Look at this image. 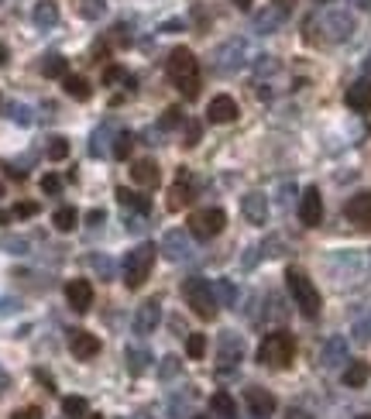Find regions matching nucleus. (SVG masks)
<instances>
[{
  "label": "nucleus",
  "mask_w": 371,
  "mask_h": 419,
  "mask_svg": "<svg viewBox=\"0 0 371 419\" xmlns=\"http://www.w3.org/2000/svg\"><path fill=\"white\" fill-rule=\"evenodd\" d=\"M169 80L186 100L199 97V62H196V55L189 48H176L169 55Z\"/></svg>",
  "instance_id": "1"
},
{
  "label": "nucleus",
  "mask_w": 371,
  "mask_h": 419,
  "mask_svg": "<svg viewBox=\"0 0 371 419\" xmlns=\"http://www.w3.org/2000/svg\"><path fill=\"white\" fill-rule=\"evenodd\" d=\"M292 357H296V337L285 333V330L265 333V340L258 344V361L265 368H289Z\"/></svg>",
  "instance_id": "2"
},
{
  "label": "nucleus",
  "mask_w": 371,
  "mask_h": 419,
  "mask_svg": "<svg viewBox=\"0 0 371 419\" xmlns=\"http://www.w3.org/2000/svg\"><path fill=\"white\" fill-rule=\"evenodd\" d=\"M155 254H159V248L148 244V241L127 251V258H124V286H127V289H141V286L148 282L152 265H155Z\"/></svg>",
  "instance_id": "3"
},
{
  "label": "nucleus",
  "mask_w": 371,
  "mask_h": 419,
  "mask_svg": "<svg viewBox=\"0 0 371 419\" xmlns=\"http://www.w3.org/2000/svg\"><path fill=\"white\" fill-rule=\"evenodd\" d=\"M285 282H289V292H292V299H296V306H299V313L302 316H320V292H316V286L309 282V275L302 272V268H289L285 272Z\"/></svg>",
  "instance_id": "4"
},
{
  "label": "nucleus",
  "mask_w": 371,
  "mask_h": 419,
  "mask_svg": "<svg viewBox=\"0 0 371 419\" xmlns=\"http://www.w3.org/2000/svg\"><path fill=\"white\" fill-rule=\"evenodd\" d=\"M183 296L186 303L192 306V313L199 316V319H213L217 316V296H213V286L206 282V279H199V275H192V279H186L183 282Z\"/></svg>",
  "instance_id": "5"
},
{
  "label": "nucleus",
  "mask_w": 371,
  "mask_h": 419,
  "mask_svg": "<svg viewBox=\"0 0 371 419\" xmlns=\"http://www.w3.org/2000/svg\"><path fill=\"white\" fill-rule=\"evenodd\" d=\"M224 227H227V213L220 207L196 210V213L189 216V234H192L196 241H213Z\"/></svg>",
  "instance_id": "6"
},
{
  "label": "nucleus",
  "mask_w": 371,
  "mask_h": 419,
  "mask_svg": "<svg viewBox=\"0 0 371 419\" xmlns=\"http://www.w3.org/2000/svg\"><path fill=\"white\" fill-rule=\"evenodd\" d=\"M244 55H248V45H244L241 38H230L227 45L217 48V55H213V69H217V73H237V69L248 62Z\"/></svg>",
  "instance_id": "7"
},
{
  "label": "nucleus",
  "mask_w": 371,
  "mask_h": 419,
  "mask_svg": "<svg viewBox=\"0 0 371 419\" xmlns=\"http://www.w3.org/2000/svg\"><path fill=\"white\" fill-rule=\"evenodd\" d=\"M159 251H162L169 261H186V258H192V237H189L186 230H169V234L162 237Z\"/></svg>",
  "instance_id": "8"
},
{
  "label": "nucleus",
  "mask_w": 371,
  "mask_h": 419,
  "mask_svg": "<svg viewBox=\"0 0 371 419\" xmlns=\"http://www.w3.org/2000/svg\"><path fill=\"white\" fill-rule=\"evenodd\" d=\"M244 402H248V409H251L255 419H269L275 413V395H272L269 389H262V385L244 389Z\"/></svg>",
  "instance_id": "9"
},
{
  "label": "nucleus",
  "mask_w": 371,
  "mask_h": 419,
  "mask_svg": "<svg viewBox=\"0 0 371 419\" xmlns=\"http://www.w3.org/2000/svg\"><path fill=\"white\" fill-rule=\"evenodd\" d=\"M299 220H302L306 227H320V223H323V196H320L316 186H309V189L302 193V200H299Z\"/></svg>",
  "instance_id": "10"
},
{
  "label": "nucleus",
  "mask_w": 371,
  "mask_h": 419,
  "mask_svg": "<svg viewBox=\"0 0 371 419\" xmlns=\"http://www.w3.org/2000/svg\"><path fill=\"white\" fill-rule=\"evenodd\" d=\"M159 319H162V306H159V299H148V303H141L138 310H134V333H141V337H148V333H155L159 330Z\"/></svg>",
  "instance_id": "11"
},
{
  "label": "nucleus",
  "mask_w": 371,
  "mask_h": 419,
  "mask_svg": "<svg viewBox=\"0 0 371 419\" xmlns=\"http://www.w3.org/2000/svg\"><path fill=\"white\" fill-rule=\"evenodd\" d=\"M69 351L76 354V361H93L100 354V340H96V333L76 326V330H69Z\"/></svg>",
  "instance_id": "12"
},
{
  "label": "nucleus",
  "mask_w": 371,
  "mask_h": 419,
  "mask_svg": "<svg viewBox=\"0 0 371 419\" xmlns=\"http://www.w3.org/2000/svg\"><path fill=\"white\" fill-rule=\"evenodd\" d=\"M241 213H244L248 223L262 227V223L269 220V196H265V193H248V196L241 200Z\"/></svg>",
  "instance_id": "13"
},
{
  "label": "nucleus",
  "mask_w": 371,
  "mask_h": 419,
  "mask_svg": "<svg viewBox=\"0 0 371 419\" xmlns=\"http://www.w3.org/2000/svg\"><path fill=\"white\" fill-rule=\"evenodd\" d=\"M66 299H69V306H73L76 313H87L93 306V286L87 279H73V282L66 286Z\"/></svg>",
  "instance_id": "14"
},
{
  "label": "nucleus",
  "mask_w": 371,
  "mask_h": 419,
  "mask_svg": "<svg viewBox=\"0 0 371 419\" xmlns=\"http://www.w3.org/2000/svg\"><path fill=\"white\" fill-rule=\"evenodd\" d=\"M196 196H192V176L179 169V179H176V186L169 189V210H186L192 203Z\"/></svg>",
  "instance_id": "15"
},
{
  "label": "nucleus",
  "mask_w": 371,
  "mask_h": 419,
  "mask_svg": "<svg viewBox=\"0 0 371 419\" xmlns=\"http://www.w3.org/2000/svg\"><path fill=\"white\" fill-rule=\"evenodd\" d=\"M347 220L351 223H358V227H371V193H358V196H351L347 200Z\"/></svg>",
  "instance_id": "16"
},
{
  "label": "nucleus",
  "mask_w": 371,
  "mask_h": 419,
  "mask_svg": "<svg viewBox=\"0 0 371 419\" xmlns=\"http://www.w3.org/2000/svg\"><path fill=\"white\" fill-rule=\"evenodd\" d=\"M206 117L213 124H230V120H237V104L230 97H213L210 106H206Z\"/></svg>",
  "instance_id": "17"
},
{
  "label": "nucleus",
  "mask_w": 371,
  "mask_h": 419,
  "mask_svg": "<svg viewBox=\"0 0 371 419\" xmlns=\"http://www.w3.org/2000/svg\"><path fill=\"white\" fill-rule=\"evenodd\" d=\"M159 176H162L159 162H152V158H138V162H131V179H134L138 186H155Z\"/></svg>",
  "instance_id": "18"
},
{
  "label": "nucleus",
  "mask_w": 371,
  "mask_h": 419,
  "mask_svg": "<svg viewBox=\"0 0 371 419\" xmlns=\"http://www.w3.org/2000/svg\"><path fill=\"white\" fill-rule=\"evenodd\" d=\"M244 357V340L237 337V333H220V361L224 364H237Z\"/></svg>",
  "instance_id": "19"
},
{
  "label": "nucleus",
  "mask_w": 371,
  "mask_h": 419,
  "mask_svg": "<svg viewBox=\"0 0 371 419\" xmlns=\"http://www.w3.org/2000/svg\"><path fill=\"white\" fill-rule=\"evenodd\" d=\"M347 106L351 110H358V113H368L371 110V80H358L351 90H347Z\"/></svg>",
  "instance_id": "20"
},
{
  "label": "nucleus",
  "mask_w": 371,
  "mask_h": 419,
  "mask_svg": "<svg viewBox=\"0 0 371 419\" xmlns=\"http://www.w3.org/2000/svg\"><path fill=\"white\" fill-rule=\"evenodd\" d=\"M344 357H347V340H344V337H330V340L323 344V351H320V361H323L327 368H337Z\"/></svg>",
  "instance_id": "21"
},
{
  "label": "nucleus",
  "mask_w": 371,
  "mask_h": 419,
  "mask_svg": "<svg viewBox=\"0 0 371 419\" xmlns=\"http://www.w3.org/2000/svg\"><path fill=\"white\" fill-rule=\"evenodd\" d=\"M327 28H330V38H347L351 31H354V17L347 14V10H334V14H327Z\"/></svg>",
  "instance_id": "22"
},
{
  "label": "nucleus",
  "mask_w": 371,
  "mask_h": 419,
  "mask_svg": "<svg viewBox=\"0 0 371 419\" xmlns=\"http://www.w3.org/2000/svg\"><path fill=\"white\" fill-rule=\"evenodd\" d=\"M117 203L124 210H134V213H148V210H152V200H148V196H141V193H134V189H127V186L117 189Z\"/></svg>",
  "instance_id": "23"
},
{
  "label": "nucleus",
  "mask_w": 371,
  "mask_h": 419,
  "mask_svg": "<svg viewBox=\"0 0 371 419\" xmlns=\"http://www.w3.org/2000/svg\"><path fill=\"white\" fill-rule=\"evenodd\" d=\"M62 90H66L73 100H80V104L93 97V86L83 80V76H62Z\"/></svg>",
  "instance_id": "24"
},
{
  "label": "nucleus",
  "mask_w": 371,
  "mask_h": 419,
  "mask_svg": "<svg viewBox=\"0 0 371 419\" xmlns=\"http://www.w3.org/2000/svg\"><path fill=\"white\" fill-rule=\"evenodd\" d=\"M368 378H371L368 361H351V368L344 371V385L347 389H361V385H368Z\"/></svg>",
  "instance_id": "25"
},
{
  "label": "nucleus",
  "mask_w": 371,
  "mask_h": 419,
  "mask_svg": "<svg viewBox=\"0 0 371 419\" xmlns=\"http://www.w3.org/2000/svg\"><path fill=\"white\" fill-rule=\"evenodd\" d=\"M42 76H48V80H62V76H69V62H66L59 52H52V55L42 59Z\"/></svg>",
  "instance_id": "26"
},
{
  "label": "nucleus",
  "mask_w": 371,
  "mask_h": 419,
  "mask_svg": "<svg viewBox=\"0 0 371 419\" xmlns=\"http://www.w3.org/2000/svg\"><path fill=\"white\" fill-rule=\"evenodd\" d=\"M124 361H127V371H131V375H145L148 364H152V354H148L145 347H127Z\"/></svg>",
  "instance_id": "27"
},
{
  "label": "nucleus",
  "mask_w": 371,
  "mask_h": 419,
  "mask_svg": "<svg viewBox=\"0 0 371 419\" xmlns=\"http://www.w3.org/2000/svg\"><path fill=\"white\" fill-rule=\"evenodd\" d=\"M282 14L285 10H262V14H255V31L258 35H272V31H278V24H282Z\"/></svg>",
  "instance_id": "28"
},
{
  "label": "nucleus",
  "mask_w": 371,
  "mask_h": 419,
  "mask_svg": "<svg viewBox=\"0 0 371 419\" xmlns=\"http://www.w3.org/2000/svg\"><path fill=\"white\" fill-rule=\"evenodd\" d=\"M210 409L217 413L220 419H234L237 416V406H234V399L227 395V392H213V399H210Z\"/></svg>",
  "instance_id": "29"
},
{
  "label": "nucleus",
  "mask_w": 371,
  "mask_h": 419,
  "mask_svg": "<svg viewBox=\"0 0 371 419\" xmlns=\"http://www.w3.org/2000/svg\"><path fill=\"white\" fill-rule=\"evenodd\" d=\"M55 21H59V7L48 3V0H42V3L35 7V24H38V28H52Z\"/></svg>",
  "instance_id": "30"
},
{
  "label": "nucleus",
  "mask_w": 371,
  "mask_h": 419,
  "mask_svg": "<svg viewBox=\"0 0 371 419\" xmlns=\"http://www.w3.org/2000/svg\"><path fill=\"white\" fill-rule=\"evenodd\" d=\"M52 223H55L62 234H69V230H76V223H80V213H76L73 207H62V210H55Z\"/></svg>",
  "instance_id": "31"
},
{
  "label": "nucleus",
  "mask_w": 371,
  "mask_h": 419,
  "mask_svg": "<svg viewBox=\"0 0 371 419\" xmlns=\"http://www.w3.org/2000/svg\"><path fill=\"white\" fill-rule=\"evenodd\" d=\"M131 148H134V134H131V131H124V134L114 138V158L127 162V158H131Z\"/></svg>",
  "instance_id": "32"
},
{
  "label": "nucleus",
  "mask_w": 371,
  "mask_h": 419,
  "mask_svg": "<svg viewBox=\"0 0 371 419\" xmlns=\"http://www.w3.org/2000/svg\"><path fill=\"white\" fill-rule=\"evenodd\" d=\"M62 413H66V419H87V399H80V395L62 399Z\"/></svg>",
  "instance_id": "33"
},
{
  "label": "nucleus",
  "mask_w": 371,
  "mask_h": 419,
  "mask_svg": "<svg viewBox=\"0 0 371 419\" xmlns=\"http://www.w3.org/2000/svg\"><path fill=\"white\" fill-rule=\"evenodd\" d=\"M183 124H186V113L179 106H169L162 113V120H159V131H172V127H183Z\"/></svg>",
  "instance_id": "34"
},
{
  "label": "nucleus",
  "mask_w": 371,
  "mask_h": 419,
  "mask_svg": "<svg viewBox=\"0 0 371 419\" xmlns=\"http://www.w3.org/2000/svg\"><path fill=\"white\" fill-rule=\"evenodd\" d=\"M186 354H189L192 361H199V357L206 354V337H203V333H189V337H186Z\"/></svg>",
  "instance_id": "35"
},
{
  "label": "nucleus",
  "mask_w": 371,
  "mask_h": 419,
  "mask_svg": "<svg viewBox=\"0 0 371 419\" xmlns=\"http://www.w3.org/2000/svg\"><path fill=\"white\" fill-rule=\"evenodd\" d=\"M110 134H114V127H110V124H103V127H96V131H93V138H90V155H96V158L103 155V145H107V138H110Z\"/></svg>",
  "instance_id": "36"
},
{
  "label": "nucleus",
  "mask_w": 371,
  "mask_h": 419,
  "mask_svg": "<svg viewBox=\"0 0 371 419\" xmlns=\"http://www.w3.org/2000/svg\"><path fill=\"white\" fill-rule=\"evenodd\" d=\"M203 138V124L199 120H186V131H183V145L186 148H196Z\"/></svg>",
  "instance_id": "37"
},
{
  "label": "nucleus",
  "mask_w": 371,
  "mask_h": 419,
  "mask_svg": "<svg viewBox=\"0 0 371 419\" xmlns=\"http://www.w3.org/2000/svg\"><path fill=\"white\" fill-rule=\"evenodd\" d=\"M45 151H48L52 162H62V158L69 155V141H66V138H48V148H45Z\"/></svg>",
  "instance_id": "38"
},
{
  "label": "nucleus",
  "mask_w": 371,
  "mask_h": 419,
  "mask_svg": "<svg viewBox=\"0 0 371 419\" xmlns=\"http://www.w3.org/2000/svg\"><path fill=\"white\" fill-rule=\"evenodd\" d=\"M213 296H220V303H224V306H234V299H237V292H234V286H230L227 279L213 282Z\"/></svg>",
  "instance_id": "39"
},
{
  "label": "nucleus",
  "mask_w": 371,
  "mask_h": 419,
  "mask_svg": "<svg viewBox=\"0 0 371 419\" xmlns=\"http://www.w3.org/2000/svg\"><path fill=\"white\" fill-rule=\"evenodd\" d=\"M93 268H96V275H100L103 282L114 279V261H110L107 254H93Z\"/></svg>",
  "instance_id": "40"
},
{
  "label": "nucleus",
  "mask_w": 371,
  "mask_h": 419,
  "mask_svg": "<svg viewBox=\"0 0 371 419\" xmlns=\"http://www.w3.org/2000/svg\"><path fill=\"white\" fill-rule=\"evenodd\" d=\"M42 193L59 196V193H62V179H59V176H45V179H42Z\"/></svg>",
  "instance_id": "41"
},
{
  "label": "nucleus",
  "mask_w": 371,
  "mask_h": 419,
  "mask_svg": "<svg viewBox=\"0 0 371 419\" xmlns=\"http://www.w3.org/2000/svg\"><path fill=\"white\" fill-rule=\"evenodd\" d=\"M10 120H17V124H31V110L21 104H10Z\"/></svg>",
  "instance_id": "42"
},
{
  "label": "nucleus",
  "mask_w": 371,
  "mask_h": 419,
  "mask_svg": "<svg viewBox=\"0 0 371 419\" xmlns=\"http://www.w3.org/2000/svg\"><path fill=\"white\" fill-rule=\"evenodd\" d=\"M127 73L120 69V66H110V69H103V86H110V83H120Z\"/></svg>",
  "instance_id": "43"
},
{
  "label": "nucleus",
  "mask_w": 371,
  "mask_h": 419,
  "mask_svg": "<svg viewBox=\"0 0 371 419\" xmlns=\"http://www.w3.org/2000/svg\"><path fill=\"white\" fill-rule=\"evenodd\" d=\"M38 213V203H17L10 216H17V220H28V216H35Z\"/></svg>",
  "instance_id": "44"
},
{
  "label": "nucleus",
  "mask_w": 371,
  "mask_h": 419,
  "mask_svg": "<svg viewBox=\"0 0 371 419\" xmlns=\"http://www.w3.org/2000/svg\"><path fill=\"white\" fill-rule=\"evenodd\" d=\"M80 14H83V17H100V14H103V3H100V0H87V3L80 7Z\"/></svg>",
  "instance_id": "45"
},
{
  "label": "nucleus",
  "mask_w": 371,
  "mask_h": 419,
  "mask_svg": "<svg viewBox=\"0 0 371 419\" xmlns=\"http://www.w3.org/2000/svg\"><path fill=\"white\" fill-rule=\"evenodd\" d=\"M176 371H179V357H165V364L159 368V375H162V378H172Z\"/></svg>",
  "instance_id": "46"
},
{
  "label": "nucleus",
  "mask_w": 371,
  "mask_h": 419,
  "mask_svg": "<svg viewBox=\"0 0 371 419\" xmlns=\"http://www.w3.org/2000/svg\"><path fill=\"white\" fill-rule=\"evenodd\" d=\"M10 419H45V416H42V409H38V406H24V409H17Z\"/></svg>",
  "instance_id": "47"
},
{
  "label": "nucleus",
  "mask_w": 371,
  "mask_h": 419,
  "mask_svg": "<svg viewBox=\"0 0 371 419\" xmlns=\"http://www.w3.org/2000/svg\"><path fill=\"white\" fill-rule=\"evenodd\" d=\"M35 378H38V382H42V385L48 389V392H55V382H52V375H45V371L38 368V371H35Z\"/></svg>",
  "instance_id": "48"
},
{
  "label": "nucleus",
  "mask_w": 371,
  "mask_h": 419,
  "mask_svg": "<svg viewBox=\"0 0 371 419\" xmlns=\"http://www.w3.org/2000/svg\"><path fill=\"white\" fill-rule=\"evenodd\" d=\"M272 3H275L278 10H292L296 7V0H272Z\"/></svg>",
  "instance_id": "49"
},
{
  "label": "nucleus",
  "mask_w": 371,
  "mask_h": 419,
  "mask_svg": "<svg viewBox=\"0 0 371 419\" xmlns=\"http://www.w3.org/2000/svg\"><path fill=\"white\" fill-rule=\"evenodd\" d=\"M183 28V21H169V24H162V31H179Z\"/></svg>",
  "instance_id": "50"
},
{
  "label": "nucleus",
  "mask_w": 371,
  "mask_h": 419,
  "mask_svg": "<svg viewBox=\"0 0 371 419\" xmlns=\"http://www.w3.org/2000/svg\"><path fill=\"white\" fill-rule=\"evenodd\" d=\"M289 419H309V413H302V409H289Z\"/></svg>",
  "instance_id": "51"
},
{
  "label": "nucleus",
  "mask_w": 371,
  "mask_h": 419,
  "mask_svg": "<svg viewBox=\"0 0 371 419\" xmlns=\"http://www.w3.org/2000/svg\"><path fill=\"white\" fill-rule=\"evenodd\" d=\"M87 220H90L93 227H96V223H100V220H103V213H100V210H93V213H90V216H87Z\"/></svg>",
  "instance_id": "52"
},
{
  "label": "nucleus",
  "mask_w": 371,
  "mask_h": 419,
  "mask_svg": "<svg viewBox=\"0 0 371 419\" xmlns=\"http://www.w3.org/2000/svg\"><path fill=\"white\" fill-rule=\"evenodd\" d=\"M7 59H10V55H7V45L0 41V66H7Z\"/></svg>",
  "instance_id": "53"
},
{
  "label": "nucleus",
  "mask_w": 371,
  "mask_h": 419,
  "mask_svg": "<svg viewBox=\"0 0 371 419\" xmlns=\"http://www.w3.org/2000/svg\"><path fill=\"white\" fill-rule=\"evenodd\" d=\"M234 3H237L241 10H248V7H251V0H234Z\"/></svg>",
  "instance_id": "54"
},
{
  "label": "nucleus",
  "mask_w": 371,
  "mask_h": 419,
  "mask_svg": "<svg viewBox=\"0 0 371 419\" xmlns=\"http://www.w3.org/2000/svg\"><path fill=\"white\" fill-rule=\"evenodd\" d=\"M196 419H213V416H196Z\"/></svg>",
  "instance_id": "55"
},
{
  "label": "nucleus",
  "mask_w": 371,
  "mask_h": 419,
  "mask_svg": "<svg viewBox=\"0 0 371 419\" xmlns=\"http://www.w3.org/2000/svg\"><path fill=\"white\" fill-rule=\"evenodd\" d=\"M316 3H330V0H316Z\"/></svg>",
  "instance_id": "56"
},
{
  "label": "nucleus",
  "mask_w": 371,
  "mask_h": 419,
  "mask_svg": "<svg viewBox=\"0 0 371 419\" xmlns=\"http://www.w3.org/2000/svg\"><path fill=\"white\" fill-rule=\"evenodd\" d=\"M87 419H103V416H87Z\"/></svg>",
  "instance_id": "57"
},
{
  "label": "nucleus",
  "mask_w": 371,
  "mask_h": 419,
  "mask_svg": "<svg viewBox=\"0 0 371 419\" xmlns=\"http://www.w3.org/2000/svg\"><path fill=\"white\" fill-rule=\"evenodd\" d=\"M368 69H371V55H368Z\"/></svg>",
  "instance_id": "58"
},
{
  "label": "nucleus",
  "mask_w": 371,
  "mask_h": 419,
  "mask_svg": "<svg viewBox=\"0 0 371 419\" xmlns=\"http://www.w3.org/2000/svg\"><path fill=\"white\" fill-rule=\"evenodd\" d=\"M358 419H371V416H358Z\"/></svg>",
  "instance_id": "59"
}]
</instances>
